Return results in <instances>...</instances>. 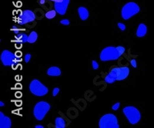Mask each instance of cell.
<instances>
[{"instance_id": "4dcf8cb0", "label": "cell", "mask_w": 154, "mask_h": 128, "mask_svg": "<svg viewBox=\"0 0 154 128\" xmlns=\"http://www.w3.org/2000/svg\"><path fill=\"white\" fill-rule=\"evenodd\" d=\"M40 4H41V5H43L44 3H45V0H40Z\"/></svg>"}, {"instance_id": "d6986e66", "label": "cell", "mask_w": 154, "mask_h": 128, "mask_svg": "<svg viewBox=\"0 0 154 128\" xmlns=\"http://www.w3.org/2000/svg\"><path fill=\"white\" fill-rule=\"evenodd\" d=\"M19 35L17 36L18 38H21L22 41H23V42H28V38H29V37L26 35V34H24V33H19Z\"/></svg>"}, {"instance_id": "cb8c5ba5", "label": "cell", "mask_w": 154, "mask_h": 128, "mask_svg": "<svg viewBox=\"0 0 154 128\" xmlns=\"http://www.w3.org/2000/svg\"><path fill=\"white\" fill-rule=\"evenodd\" d=\"M60 23L62 25H69V21L68 19H63L60 21Z\"/></svg>"}, {"instance_id": "2e32d148", "label": "cell", "mask_w": 154, "mask_h": 128, "mask_svg": "<svg viewBox=\"0 0 154 128\" xmlns=\"http://www.w3.org/2000/svg\"><path fill=\"white\" fill-rule=\"evenodd\" d=\"M55 127L65 128L66 127V121L61 117L55 118Z\"/></svg>"}, {"instance_id": "5b68a950", "label": "cell", "mask_w": 154, "mask_h": 128, "mask_svg": "<svg viewBox=\"0 0 154 128\" xmlns=\"http://www.w3.org/2000/svg\"><path fill=\"white\" fill-rule=\"evenodd\" d=\"M29 90L32 94L37 97L45 96L48 92L49 89L46 86H44L39 80H32L29 85Z\"/></svg>"}, {"instance_id": "52a82bcc", "label": "cell", "mask_w": 154, "mask_h": 128, "mask_svg": "<svg viewBox=\"0 0 154 128\" xmlns=\"http://www.w3.org/2000/svg\"><path fill=\"white\" fill-rule=\"evenodd\" d=\"M35 19L36 16L34 12H32L31 10H25L18 18V22L20 25H25L28 22L34 21Z\"/></svg>"}, {"instance_id": "d4e9b609", "label": "cell", "mask_w": 154, "mask_h": 128, "mask_svg": "<svg viewBox=\"0 0 154 128\" xmlns=\"http://www.w3.org/2000/svg\"><path fill=\"white\" fill-rule=\"evenodd\" d=\"M118 27L120 28V30H122V31H124L126 29V25L124 24H123V23L119 22L118 23Z\"/></svg>"}, {"instance_id": "5bb4252c", "label": "cell", "mask_w": 154, "mask_h": 128, "mask_svg": "<svg viewBox=\"0 0 154 128\" xmlns=\"http://www.w3.org/2000/svg\"><path fill=\"white\" fill-rule=\"evenodd\" d=\"M78 12L80 19H82V20H86L88 17H89V12H88L86 8L80 7L78 9Z\"/></svg>"}, {"instance_id": "30bf717a", "label": "cell", "mask_w": 154, "mask_h": 128, "mask_svg": "<svg viewBox=\"0 0 154 128\" xmlns=\"http://www.w3.org/2000/svg\"><path fill=\"white\" fill-rule=\"evenodd\" d=\"M117 73H118V68H112L111 72L105 77V81L107 84H112L117 81Z\"/></svg>"}, {"instance_id": "6da1fadb", "label": "cell", "mask_w": 154, "mask_h": 128, "mask_svg": "<svg viewBox=\"0 0 154 128\" xmlns=\"http://www.w3.org/2000/svg\"><path fill=\"white\" fill-rule=\"evenodd\" d=\"M121 54L118 51L116 47H112V46H109V47L105 48L103 50H102L100 53L99 59L102 61H107L116 60L118 59Z\"/></svg>"}, {"instance_id": "7402d4cb", "label": "cell", "mask_w": 154, "mask_h": 128, "mask_svg": "<svg viewBox=\"0 0 154 128\" xmlns=\"http://www.w3.org/2000/svg\"><path fill=\"white\" fill-rule=\"evenodd\" d=\"M120 102H118V103H116V104H115L114 105L112 106V109L113 110V111H117V110L119 109V107H120Z\"/></svg>"}, {"instance_id": "9c48e42d", "label": "cell", "mask_w": 154, "mask_h": 128, "mask_svg": "<svg viewBox=\"0 0 154 128\" xmlns=\"http://www.w3.org/2000/svg\"><path fill=\"white\" fill-rule=\"evenodd\" d=\"M69 3V0H63L62 2H55L54 4L55 10L59 15H65V13L66 12Z\"/></svg>"}, {"instance_id": "9a60e30c", "label": "cell", "mask_w": 154, "mask_h": 128, "mask_svg": "<svg viewBox=\"0 0 154 128\" xmlns=\"http://www.w3.org/2000/svg\"><path fill=\"white\" fill-rule=\"evenodd\" d=\"M47 74L50 76H59L61 74V70L57 67H51L48 69Z\"/></svg>"}, {"instance_id": "7c38bea8", "label": "cell", "mask_w": 154, "mask_h": 128, "mask_svg": "<svg viewBox=\"0 0 154 128\" xmlns=\"http://www.w3.org/2000/svg\"><path fill=\"white\" fill-rule=\"evenodd\" d=\"M129 74V69L128 67H122L118 68L117 73V81H123L128 77Z\"/></svg>"}, {"instance_id": "1f68e13d", "label": "cell", "mask_w": 154, "mask_h": 128, "mask_svg": "<svg viewBox=\"0 0 154 128\" xmlns=\"http://www.w3.org/2000/svg\"><path fill=\"white\" fill-rule=\"evenodd\" d=\"M4 105H5V104H4L3 102L0 101V106H1V107H2V106H4Z\"/></svg>"}, {"instance_id": "484cf974", "label": "cell", "mask_w": 154, "mask_h": 128, "mask_svg": "<svg viewBox=\"0 0 154 128\" xmlns=\"http://www.w3.org/2000/svg\"><path fill=\"white\" fill-rule=\"evenodd\" d=\"M30 59H31V55L30 54H27V55H26L25 56V61L26 62L28 63L30 61Z\"/></svg>"}, {"instance_id": "4316f807", "label": "cell", "mask_w": 154, "mask_h": 128, "mask_svg": "<svg viewBox=\"0 0 154 128\" xmlns=\"http://www.w3.org/2000/svg\"><path fill=\"white\" fill-rule=\"evenodd\" d=\"M130 63H131V65L133 66V68H136V61L135 59H132Z\"/></svg>"}, {"instance_id": "d6a6232c", "label": "cell", "mask_w": 154, "mask_h": 128, "mask_svg": "<svg viewBox=\"0 0 154 128\" xmlns=\"http://www.w3.org/2000/svg\"><path fill=\"white\" fill-rule=\"evenodd\" d=\"M16 95H17V97H20L21 96V94H20V93H16Z\"/></svg>"}, {"instance_id": "8992f818", "label": "cell", "mask_w": 154, "mask_h": 128, "mask_svg": "<svg viewBox=\"0 0 154 128\" xmlns=\"http://www.w3.org/2000/svg\"><path fill=\"white\" fill-rule=\"evenodd\" d=\"M139 6L135 2H128L123 7L122 9V17L125 20L130 19L133 17V15H135L139 12Z\"/></svg>"}, {"instance_id": "277c9868", "label": "cell", "mask_w": 154, "mask_h": 128, "mask_svg": "<svg viewBox=\"0 0 154 128\" xmlns=\"http://www.w3.org/2000/svg\"><path fill=\"white\" fill-rule=\"evenodd\" d=\"M50 105L46 101H39L35 105L33 114L38 121H42L48 111H50Z\"/></svg>"}, {"instance_id": "ac0fdd59", "label": "cell", "mask_w": 154, "mask_h": 128, "mask_svg": "<svg viewBox=\"0 0 154 128\" xmlns=\"http://www.w3.org/2000/svg\"><path fill=\"white\" fill-rule=\"evenodd\" d=\"M56 12H57L55 11V10H50V11L47 12L46 13V17L49 19H53V18H55Z\"/></svg>"}, {"instance_id": "4fadbf2b", "label": "cell", "mask_w": 154, "mask_h": 128, "mask_svg": "<svg viewBox=\"0 0 154 128\" xmlns=\"http://www.w3.org/2000/svg\"><path fill=\"white\" fill-rule=\"evenodd\" d=\"M147 27L146 25L141 23L138 26L136 31V36L137 37H143L147 35Z\"/></svg>"}, {"instance_id": "f1b7e54d", "label": "cell", "mask_w": 154, "mask_h": 128, "mask_svg": "<svg viewBox=\"0 0 154 128\" xmlns=\"http://www.w3.org/2000/svg\"><path fill=\"white\" fill-rule=\"evenodd\" d=\"M50 1H53L55 2H62L63 0H50Z\"/></svg>"}, {"instance_id": "3957f363", "label": "cell", "mask_w": 154, "mask_h": 128, "mask_svg": "<svg viewBox=\"0 0 154 128\" xmlns=\"http://www.w3.org/2000/svg\"><path fill=\"white\" fill-rule=\"evenodd\" d=\"M124 115L128 119L129 122L131 124H136L140 121L141 114L139 110L133 106H128L124 107L123 110Z\"/></svg>"}, {"instance_id": "ba28073f", "label": "cell", "mask_w": 154, "mask_h": 128, "mask_svg": "<svg viewBox=\"0 0 154 128\" xmlns=\"http://www.w3.org/2000/svg\"><path fill=\"white\" fill-rule=\"evenodd\" d=\"M0 59H1V61L2 62L3 65L9 66L13 64L14 61L15 59V55L11 51L5 50L1 54Z\"/></svg>"}, {"instance_id": "8fae6325", "label": "cell", "mask_w": 154, "mask_h": 128, "mask_svg": "<svg viewBox=\"0 0 154 128\" xmlns=\"http://www.w3.org/2000/svg\"><path fill=\"white\" fill-rule=\"evenodd\" d=\"M12 126V121L9 117L4 115L2 112H0V127L10 128Z\"/></svg>"}, {"instance_id": "83f0119b", "label": "cell", "mask_w": 154, "mask_h": 128, "mask_svg": "<svg viewBox=\"0 0 154 128\" xmlns=\"http://www.w3.org/2000/svg\"><path fill=\"white\" fill-rule=\"evenodd\" d=\"M12 30L15 31V35H18V34H19V31H18L17 28H16V27H15V26H13V27H12Z\"/></svg>"}, {"instance_id": "44dd1931", "label": "cell", "mask_w": 154, "mask_h": 128, "mask_svg": "<svg viewBox=\"0 0 154 128\" xmlns=\"http://www.w3.org/2000/svg\"><path fill=\"white\" fill-rule=\"evenodd\" d=\"M92 64H93V69L96 70V69H98V68H99V64H98V63H97L96 61H93Z\"/></svg>"}, {"instance_id": "e0dca14e", "label": "cell", "mask_w": 154, "mask_h": 128, "mask_svg": "<svg viewBox=\"0 0 154 128\" xmlns=\"http://www.w3.org/2000/svg\"><path fill=\"white\" fill-rule=\"evenodd\" d=\"M38 38V35L36 32H32L30 35H29V38H28V42L29 43H34L36 42V40Z\"/></svg>"}, {"instance_id": "ffe728a7", "label": "cell", "mask_w": 154, "mask_h": 128, "mask_svg": "<svg viewBox=\"0 0 154 128\" xmlns=\"http://www.w3.org/2000/svg\"><path fill=\"white\" fill-rule=\"evenodd\" d=\"M59 92V88H55L53 89V97L56 96V95H57V94Z\"/></svg>"}, {"instance_id": "f546056e", "label": "cell", "mask_w": 154, "mask_h": 128, "mask_svg": "<svg viewBox=\"0 0 154 128\" xmlns=\"http://www.w3.org/2000/svg\"><path fill=\"white\" fill-rule=\"evenodd\" d=\"M35 127H36V128H43L44 127L42 126V125H36Z\"/></svg>"}, {"instance_id": "7a4b0ae2", "label": "cell", "mask_w": 154, "mask_h": 128, "mask_svg": "<svg viewBox=\"0 0 154 128\" xmlns=\"http://www.w3.org/2000/svg\"><path fill=\"white\" fill-rule=\"evenodd\" d=\"M99 126L100 128H119L117 117L112 114L103 115L99 120Z\"/></svg>"}, {"instance_id": "603a6c76", "label": "cell", "mask_w": 154, "mask_h": 128, "mask_svg": "<svg viewBox=\"0 0 154 128\" xmlns=\"http://www.w3.org/2000/svg\"><path fill=\"white\" fill-rule=\"evenodd\" d=\"M117 48V49H118V51H120V53L121 54V55H123L124 52H125V48H124L123 46H118V47H116Z\"/></svg>"}]
</instances>
